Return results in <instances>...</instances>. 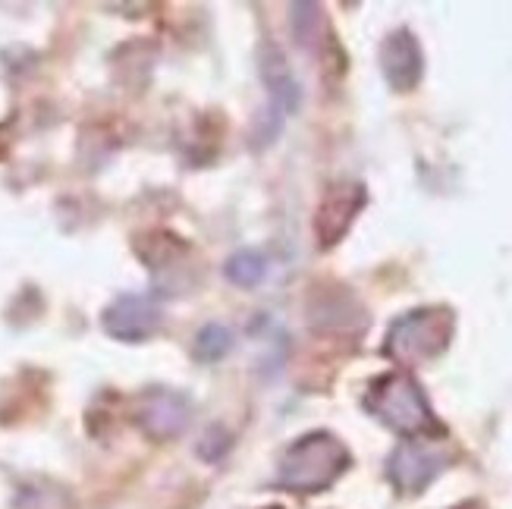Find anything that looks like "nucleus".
Here are the masks:
<instances>
[{
	"label": "nucleus",
	"mask_w": 512,
	"mask_h": 509,
	"mask_svg": "<svg viewBox=\"0 0 512 509\" xmlns=\"http://www.w3.org/2000/svg\"><path fill=\"white\" fill-rule=\"evenodd\" d=\"M258 70H261V79L267 85V92L274 98V107L277 114H289V110H296L302 95H299V82L293 76L286 63V54L277 48V44H264L258 51Z\"/></svg>",
	"instance_id": "obj_9"
},
{
	"label": "nucleus",
	"mask_w": 512,
	"mask_h": 509,
	"mask_svg": "<svg viewBox=\"0 0 512 509\" xmlns=\"http://www.w3.org/2000/svg\"><path fill=\"white\" fill-rule=\"evenodd\" d=\"M192 418V406L176 390H148L139 400V422L151 437H176Z\"/></svg>",
	"instance_id": "obj_8"
},
{
	"label": "nucleus",
	"mask_w": 512,
	"mask_h": 509,
	"mask_svg": "<svg viewBox=\"0 0 512 509\" xmlns=\"http://www.w3.org/2000/svg\"><path fill=\"white\" fill-rule=\"evenodd\" d=\"M104 330L107 337H114L120 343H142L148 337L158 334L161 327V308L151 296L126 293L114 299L104 308Z\"/></svg>",
	"instance_id": "obj_5"
},
{
	"label": "nucleus",
	"mask_w": 512,
	"mask_h": 509,
	"mask_svg": "<svg viewBox=\"0 0 512 509\" xmlns=\"http://www.w3.org/2000/svg\"><path fill=\"white\" fill-rule=\"evenodd\" d=\"M459 509H484V506H478V503H465V506H459Z\"/></svg>",
	"instance_id": "obj_12"
},
{
	"label": "nucleus",
	"mask_w": 512,
	"mask_h": 509,
	"mask_svg": "<svg viewBox=\"0 0 512 509\" xmlns=\"http://www.w3.org/2000/svg\"><path fill=\"white\" fill-rule=\"evenodd\" d=\"M381 70L393 92H412L425 76V54L409 29H396L381 44Z\"/></svg>",
	"instance_id": "obj_7"
},
{
	"label": "nucleus",
	"mask_w": 512,
	"mask_h": 509,
	"mask_svg": "<svg viewBox=\"0 0 512 509\" xmlns=\"http://www.w3.org/2000/svg\"><path fill=\"white\" fill-rule=\"evenodd\" d=\"M227 277L236 286H258L267 277V258L258 249H239L227 261Z\"/></svg>",
	"instance_id": "obj_10"
},
{
	"label": "nucleus",
	"mask_w": 512,
	"mask_h": 509,
	"mask_svg": "<svg viewBox=\"0 0 512 509\" xmlns=\"http://www.w3.org/2000/svg\"><path fill=\"white\" fill-rule=\"evenodd\" d=\"M233 349V334L224 324H208L202 334L195 337V359L198 362H220Z\"/></svg>",
	"instance_id": "obj_11"
},
{
	"label": "nucleus",
	"mask_w": 512,
	"mask_h": 509,
	"mask_svg": "<svg viewBox=\"0 0 512 509\" xmlns=\"http://www.w3.org/2000/svg\"><path fill=\"white\" fill-rule=\"evenodd\" d=\"M365 409L384 422L387 428L409 434V437H428V434H443L440 422L431 412V403L421 384L412 378L409 371H390L384 378H377L368 387Z\"/></svg>",
	"instance_id": "obj_1"
},
{
	"label": "nucleus",
	"mask_w": 512,
	"mask_h": 509,
	"mask_svg": "<svg viewBox=\"0 0 512 509\" xmlns=\"http://www.w3.org/2000/svg\"><path fill=\"white\" fill-rule=\"evenodd\" d=\"M349 450L327 431L299 437L280 456V488L296 494H318L349 469Z\"/></svg>",
	"instance_id": "obj_2"
},
{
	"label": "nucleus",
	"mask_w": 512,
	"mask_h": 509,
	"mask_svg": "<svg viewBox=\"0 0 512 509\" xmlns=\"http://www.w3.org/2000/svg\"><path fill=\"white\" fill-rule=\"evenodd\" d=\"M456 334V315L443 305H428V308H415V312L396 318L384 352L403 368L421 365L437 359L440 352H447Z\"/></svg>",
	"instance_id": "obj_3"
},
{
	"label": "nucleus",
	"mask_w": 512,
	"mask_h": 509,
	"mask_svg": "<svg viewBox=\"0 0 512 509\" xmlns=\"http://www.w3.org/2000/svg\"><path fill=\"white\" fill-rule=\"evenodd\" d=\"M365 202H368V195L359 183H340L324 195V202L315 214V236L321 239L324 249L337 246L346 236V230L352 227V220L359 217Z\"/></svg>",
	"instance_id": "obj_6"
},
{
	"label": "nucleus",
	"mask_w": 512,
	"mask_h": 509,
	"mask_svg": "<svg viewBox=\"0 0 512 509\" xmlns=\"http://www.w3.org/2000/svg\"><path fill=\"white\" fill-rule=\"evenodd\" d=\"M450 459H453V453L443 447L440 440L415 437L393 450V456L387 462V475L396 484V491L418 494L450 466Z\"/></svg>",
	"instance_id": "obj_4"
},
{
	"label": "nucleus",
	"mask_w": 512,
	"mask_h": 509,
	"mask_svg": "<svg viewBox=\"0 0 512 509\" xmlns=\"http://www.w3.org/2000/svg\"><path fill=\"white\" fill-rule=\"evenodd\" d=\"M267 509H280V506H267Z\"/></svg>",
	"instance_id": "obj_13"
}]
</instances>
